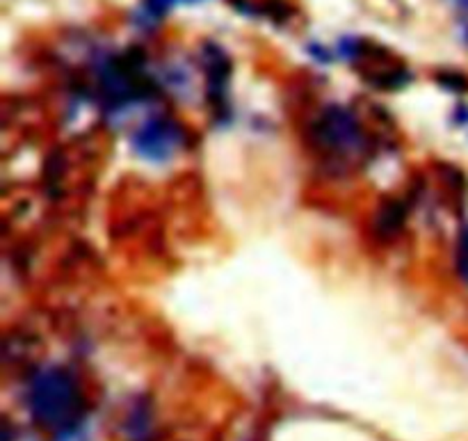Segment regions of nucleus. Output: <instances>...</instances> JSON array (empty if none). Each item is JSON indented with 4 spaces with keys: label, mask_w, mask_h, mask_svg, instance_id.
Segmentation results:
<instances>
[{
    "label": "nucleus",
    "mask_w": 468,
    "mask_h": 441,
    "mask_svg": "<svg viewBox=\"0 0 468 441\" xmlns=\"http://www.w3.org/2000/svg\"><path fill=\"white\" fill-rule=\"evenodd\" d=\"M176 140H179V131H176L172 121L151 119L149 124H144L142 131L135 135V147L142 156L160 161V158L170 156Z\"/></svg>",
    "instance_id": "2"
},
{
    "label": "nucleus",
    "mask_w": 468,
    "mask_h": 441,
    "mask_svg": "<svg viewBox=\"0 0 468 441\" xmlns=\"http://www.w3.org/2000/svg\"><path fill=\"white\" fill-rule=\"evenodd\" d=\"M28 405L39 423L48 428H69L80 407L78 386L64 370H44L30 384Z\"/></svg>",
    "instance_id": "1"
},
{
    "label": "nucleus",
    "mask_w": 468,
    "mask_h": 441,
    "mask_svg": "<svg viewBox=\"0 0 468 441\" xmlns=\"http://www.w3.org/2000/svg\"><path fill=\"white\" fill-rule=\"evenodd\" d=\"M320 138L332 147H352L359 140V126L352 112L343 108H332L320 124Z\"/></svg>",
    "instance_id": "3"
},
{
    "label": "nucleus",
    "mask_w": 468,
    "mask_h": 441,
    "mask_svg": "<svg viewBox=\"0 0 468 441\" xmlns=\"http://www.w3.org/2000/svg\"><path fill=\"white\" fill-rule=\"evenodd\" d=\"M459 270L464 277H468V229H464L462 240H459Z\"/></svg>",
    "instance_id": "4"
}]
</instances>
